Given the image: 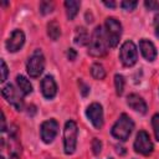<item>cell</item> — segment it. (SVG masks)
I'll return each mask as SVG.
<instances>
[{
	"mask_svg": "<svg viewBox=\"0 0 159 159\" xmlns=\"http://www.w3.org/2000/svg\"><path fill=\"white\" fill-rule=\"evenodd\" d=\"M108 46L109 43H108L104 30L102 29V26H97L93 30L89 39L88 53L94 57H102L108 52Z\"/></svg>",
	"mask_w": 159,
	"mask_h": 159,
	"instance_id": "obj_1",
	"label": "cell"
},
{
	"mask_svg": "<svg viewBox=\"0 0 159 159\" xmlns=\"http://www.w3.org/2000/svg\"><path fill=\"white\" fill-rule=\"evenodd\" d=\"M133 129H134V122L132 120V118L128 114L123 113L117 119V122L113 124L111 133L116 139L124 142V140H127L129 138V135L132 134Z\"/></svg>",
	"mask_w": 159,
	"mask_h": 159,
	"instance_id": "obj_2",
	"label": "cell"
},
{
	"mask_svg": "<svg viewBox=\"0 0 159 159\" xmlns=\"http://www.w3.org/2000/svg\"><path fill=\"white\" fill-rule=\"evenodd\" d=\"M77 135H78V128L75 120H67L63 129V149L65 154L71 155L76 150L77 145Z\"/></svg>",
	"mask_w": 159,
	"mask_h": 159,
	"instance_id": "obj_3",
	"label": "cell"
},
{
	"mask_svg": "<svg viewBox=\"0 0 159 159\" xmlns=\"http://www.w3.org/2000/svg\"><path fill=\"white\" fill-rule=\"evenodd\" d=\"M45 68V57L41 50H35L26 62V71L30 77H39Z\"/></svg>",
	"mask_w": 159,
	"mask_h": 159,
	"instance_id": "obj_4",
	"label": "cell"
},
{
	"mask_svg": "<svg viewBox=\"0 0 159 159\" xmlns=\"http://www.w3.org/2000/svg\"><path fill=\"white\" fill-rule=\"evenodd\" d=\"M104 32L109 43V47H116L122 35V25L116 17H107L104 22Z\"/></svg>",
	"mask_w": 159,
	"mask_h": 159,
	"instance_id": "obj_5",
	"label": "cell"
},
{
	"mask_svg": "<svg viewBox=\"0 0 159 159\" xmlns=\"http://www.w3.org/2000/svg\"><path fill=\"white\" fill-rule=\"evenodd\" d=\"M119 60L125 67H132L137 63L138 51L133 41H125L119 50Z\"/></svg>",
	"mask_w": 159,
	"mask_h": 159,
	"instance_id": "obj_6",
	"label": "cell"
},
{
	"mask_svg": "<svg viewBox=\"0 0 159 159\" xmlns=\"http://www.w3.org/2000/svg\"><path fill=\"white\" fill-rule=\"evenodd\" d=\"M1 94L2 97L16 109V111H22L24 108V99L21 94L17 92V89L12 84H5L1 88Z\"/></svg>",
	"mask_w": 159,
	"mask_h": 159,
	"instance_id": "obj_7",
	"label": "cell"
},
{
	"mask_svg": "<svg viewBox=\"0 0 159 159\" xmlns=\"http://www.w3.org/2000/svg\"><path fill=\"white\" fill-rule=\"evenodd\" d=\"M133 147L137 153H140L143 155H149L153 152V143L150 140L149 134L145 130H140L137 134Z\"/></svg>",
	"mask_w": 159,
	"mask_h": 159,
	"instance_id": "obj_8",
	"label": "cell"
},
{
	"mask_svg": "<svg viewBox=\"0 0 159 159\" xmlns=\"http://www.w3.org/2000/svg\"><path fill=\"white\" fill-rule=\"evenodd\" d=\"M86 116L94 128L99 129L103 127V108L99 103H91L86 109Z\"/></svg>",
	"mask_w": 159,
	"mask_h": 159,
	"instance_id": "obj_9",
	"label": "cell"
},
{
	"mask_svg": "<svg viewBox=\"0 0 159 159\" xmlns=\"http://www.w3.org/2000/svg\"><path fill=\"white\" fill-rule=\"evenodd\" d=\"M57 132H58V123H57L56 119L45 120L41 124V128H40L42 142L46 143V144L51 143L55 139V137L57 135Z\"/></svg>",
	"mask_w": 159,
	"mask_h": 159,
	"instance_id": "obj_10",
	"label": "cell"
},
{
	"mask_svg": "<svg viewBox=\"0 0 159 159\" xmlns=\"http://www.w3.org/2000/svg\"><path fill=\"white\" fill-rule=\"evenodd\" d=\"M24 42H25V34L21 30L16 29V30H14L11 32L10 37L7 39L6 48H7L9 52H16L22 47Z\"/></svg>",
	"mask_w": 159,
	"mask_h": 159,
	"instance_id": "obj_11",
	"label": "cell"
},
{
	"mask_svg": "<svg viewBox=\"0 0 159 159\" xmlns=\"http://www.w3.org/2000/svg\"><path fill=\"white\" fill-rule=\"evenodd\" d=\"M41 92H42L43 97L47 98V99H52L56 96L57 84H56L55 78L51 75H47L42 78V81H41Z\"/></svg>",
	"mask_w": 159,
	"mask_h": 159,
	"instance_id": "obj_12",
	"label": "cell"
},
{
	"mask_svg": "<svg viewBox=\"0 0 159 159\" xmlns=\"http://www.w3.org/2000/svg\"><path fill=\"white\" fill-rule=\"evenodd\" d=\"M139 50L143 55V57L147 61H154L157 57V48L154 46V43L147 39H142L139 41Z\"/></svg>",
	"mask_w": 159,
	"mask_h": 159,
	"instance_id": "obj_13",
	"label": "cell"
},
{
	"mask_svg": "<svg viewBox=\"0 0 159 159\" xmlns=\"http://www.w3.org/2000/svg\"><path fill=\"white\" fill-rule=\"evenodd\" d=\"M127 104H128L132 109H134L135 112H139V113H142V114H145V113H147L148 107H147L145 101H144L140 96H138V94H135V93H130V94L127 97Z\"/></svg>",
	"mask_w": 159,
	"mask_h": 159,
	"instance_id": "obj_14",
	"label": "cell"
},
{
	"mask_svg": "<svg viewBox=\"0 0 159 159\" xmlns=\"http://www.w3.org/2000/svg\"><path fill=\"white\" fill-rule=\"evenodd\" d=\"M81 6V1L77 0H66L65 1V7H66V15L68 17V20H73L80 10Z\"/></svg>",
	"mask_w": 159,
	"mask_h": 159,
	"instance_id": "obj_15",
	"label": "cell"
},
{
	"mask_svg": "<svg viewBox=\"0 0 159 159\" xmlns=\"http://www.w3.org/2000/svg\"><path fill=\"white\" fill-rule=\"evenodd\" d=\"M75 43L80 45V46H84L87 43H89V37H88V32L84 27H77L76 32H75Z\"/></svg>",
	"mask_w": 159,
	"mask_h": 159,
	"instance_id": "obj_16",
	"label": "cell"
},
{
	"mask_svg": "<svg viewBox=\"0 0 159 159\" xmlns=\"http://www.w3.org/2000/svg\"><path fill=\"white\" fill-rule=\"evenodd\" d=\"M16 83L19 86V89L22 92V94H30L32 92V84L30 83V81L26 77L17 75L16 76Z\"/></svg>",
	"mask_w": 159,
	"mask_h": 159,
	"instance_id": "obj_17",
	"label": "cell"
},
{
	"mask_svg": "<svg viewBox=\"0 0 159 159\" xmlns=\"http://www.w3.org/2000/svg\"><path fill=\"white\" fill-rule=\"evenodd\" d=\"M47 35L53 41H56L60 37V35H61V27H60V25H58V22L56 20H52V21H50L47 24Z\"/></svg>",
	"mask_w": 159,
	"mask_h": 159,
	"instance_id": "obj_18",
	"label": "cell"
},
{
	"mask_svg": "<svg viewBox=\"0 0 159 159\" xmlns=\"http://www.w3.org/2000/svg\"><path fill=\"white\" fill-rule=\"evenodd\" d=\"M91 75L96 80H103L106 77V70L101 63H93L91 66Z\"/></svg>",
	"mask_w": 159,
	"mask_h": 159,
	"instance_id": "obj_19",
	"label": "cell"
},
{
	"mask_svg": "<svg viewBox=\"0 0 159 159\" xmlns=\"http://www.w3.org/2000/svg\"><path fill=\"white\" fill-rule=\"evenodd\" d=\"M114 86H116V92L118 96H120L124 91V77L119 73L114 76Z\"/></svg>",
	"mask_w": 159,
	"mask_h": 159,
	"instance_id": "obj_20",
	"label": "cell"
},
{
	"mask_svg": "<svg viewBox=\"0 0 159 159\" xmlns=\"http://www.w3.org/2000/svg\"><path fill=\"white\" fill-rule=\"evenodd\" d=\"M152 125H153V130H154L155 139L159 142V113H155V114L152 117Z\"/></svg>",
	"mask_w": 159,
	"mask_h": 159,
	"instance_id": "obj_21",
	"label": "cell"
},
{
	"mask_svg": "<svg viewBox=\"0 0 159 159\" xmlns=\"http://www.w3.org/2000/svg\"><path fill=\"white\" fill-rule=\"evenodd\" d=\"M53 10V4L50 2V1H42L40 2V12L42 15H46V14H50L52 12Z\"/></svg>",
	"mask_w": 159,
	"mask_h": 159,
	"instance_id": "obj_22",
	"label": "cell"
},
{
	"mask_svg": "<svg viewBox=\"0 0 159 159\" xmlns=\"http://www.w3.org/2000/svg\"><path fill=\"white\" fill-rule=\"evenodd\" d=\"M138 2L137 1H128V0H124L120 2V6L123 10H127V11H133L135 7H137Z\"/></svg>",
	"mask_w": 159,
	"mask_h": 159,
	"instance_id": "obj_23",
	"label": "cell"
},
{
	"mask_svg": "<svg viewBox=\"0 0 159 159\" xmlns=\"http://www.w3.org/2000/svg\"><path fill=\"white\" fill-rule=\"evenodd\" d=\"M92 149H93V154H94V155H97V154H99V153H101L102 143H101V140H99V139L94 138V139L92 140Z\"/></svg>",
	"mask_w": 159,
	"mask_h": 159,
	"instance_id": "obj_24",
	"label": "cell"
},
{
	"mask_svg": "<svg viewBox=\"0 0 159 159\" xmlns=\"http://www.w3.org/2000/svg\"><path fill=\"white\" fill-rule=\"evenodd\" d=\"M0 62H1V77H0V81H1V82H5L6 78H7L9 70H7V66H6V63H5L4 60H1Z\"/></svg>",
	"mask_w": 159,
	"mask_h": 159,
	"instance_id": "obj_25",
	"label": "cell"
},
{
	"mask_svg": "<svg viewBox=\"0 0 159 159\" xmlns=\"http://www.w3.org/2000/svg\"><path fill=\"white\" fill-rule=\"evenodd\" d=\"M144 5H145V7L148 9V10H158L159 9V2L158 1H155V0H147L145 2H144Z\"/></svg>",
	"mask_w": 159,
	"mask_h": 159,
	"instance_id": "obj_26",
	"label": "cell"
},
{
	"mask_svg": "<svg viewBox=\"0 0 159 159\" xmlns=\"http://www.w3.org/2000/svg\"><path fill=\"white\" fill-rule=\"evenodd\" d=\"M154 31H155V36L159 39V14L154 16Z\"/></svg>",
	"mask_w": 159,
	"mask_h": 159,
	"instance_id": "obj_27",
	"label": "cell"
},
{
	"mask_svg": "<svg viewBox=\"0 0 159 159\" xmlns=\"http://www.w3.org/2000/svg\"><path fill=\"white\" fill-rule=\"evenodd\" d=\"M78 84L81 86V92H82V96H87V94H88V92H89V87H88L86 83H83L81 80H80Z\"/></svg>",
	"mask_w": 159,
	"mask_h": 159,
	"instance_id": "obj_28",
	"label": "cell"
},
{
	"mask_svg": "<svg viewBox=\"0 0 159 159\" xmlns=\"http://www.w3.org/2000/svg\"><path fill=\"white\" fill-rule=\"evenodd\" d=\"M67 57H68V60L73 61V60H76V57H77V52H76L73 48H68V51H67Z\"/></svg>",
	"mask_w": 159,
	"mask_h": 159,
	"instance_id": "obj_29",
	"label": "cell"
},
{
	"mask_svg": "<svg viewBox=\"0 0 159 159\" xmlns=\"http://www.w3.org/2000/svg\"><path fill=\"white\" fill-rule=\"evenodd\" d=\"M1 132H5V116L1 112Z\"/></svg>",
	"mask_w": 159,
	"mask_h": 159,
	"instance_id": "obj_30",
	"label": "cell"
},
{
	"mask_svg": "<svg viewBox=\"0 0 159 159\" xmlns=\"http://www.w3.org/2000/svg\"><path fill=\"white\" fill-rule=\"evenodd\" d=\"M103 4L108 7H116V2L114 1H103Z\"/></svg>",
	"mask_w": 159,
	"mask_h": 159,
	"instance_id": "obj_31",
	"label": "cell"
},
{
	"mask_svg": "<svg viewBox=\"0 0 159 159\" xmlns=\"http://www.w3.org/2000/svg\"><path fill=\"white\" fill-rule=\"evenodd\" d=\"M0 159H5V158H4V157H1V158H0Z\"/></svg>",
	"mask_w": 159,
	"mask_h": 159,
	"instance_id": "obj_32",
	"label": "cell"
},
{
	"mask_svg": "<svg viewBox=\"0 0 159 159\" xmlns=\"http://www.w3.org/2000/svg\"><path fill=\"white\" fill-rule=\"evenodd\" d=\"M108 159H113V158H108Z\"/></svg>",
	"mask_w": 159,
	"mask_h": 159,
	"instance_id": "obj_33",
	"label": "cell"
}]
</instances>
